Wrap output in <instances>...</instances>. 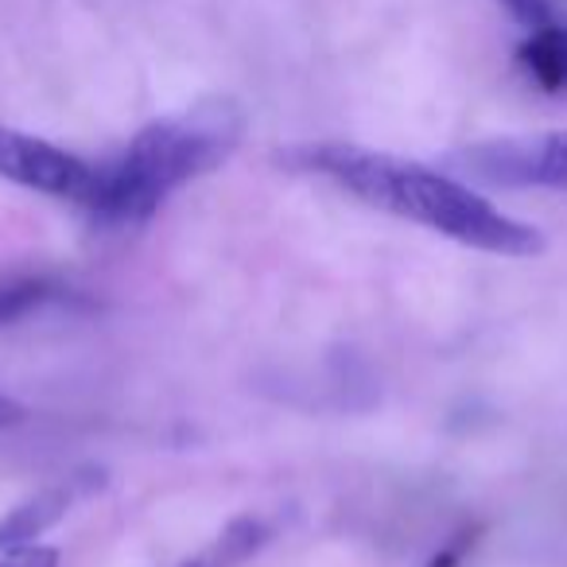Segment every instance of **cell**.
I'll return each instance as SVG.
<instances>
[{"mask_svg":"<svg viewBox=\"0 0 567 567\" xmlns=\"http://www.w3.org/2000/svg\"><path fill=\"white\" fill-rule=\"evenodd\" d=\"M280 164H288L292 172L323 175L347 195L362 198L365 206L420 221L466 249L494 252V257H540L548 245L540 229L509 218L455 175L389 156V152L354 148V144H303L284 152Z\"/></svg>","mask_w":567,"mask_h":567,"instance_id":"obj_1","label":"cell"},{"mask_svg":"<svg viewBox=\"0 0 567 567\" xmlns=\"http://www.w3.org/2000/svg\"><path fill=\"white\" fill-rule=\"evenodd\" d=\"M474 540H478V528H463L447 548H440L432 559H427V567H463V559H466V551L474 548Z\"/></svg>","mask_w":567,"mask_h":567,"instance_id":"obj_10","label":"cell"},{"mask_svg":"<svg viewBox=\"0 0 567 567\" xmlns=\"http://www.w3.org/2000/svg\"><path fill=\"white\" fill-rule=\"evenodd\" d=\"M24 404H17L12 401V396H4L0 393V432H4V427H17V424H24Z\"/></svg>","mask_w":567,"mask_h":567,"instance_id":"obj_12","label":"cell"},{"mask_svg":"<svg viewBox=\"0 0 567 567\" xmlns=\"http://www.w3.org/2000/svg\"><path fill=\"white\" fill-rule=\"evenodd\" d=\"M97 486H102V471H86V474H71L66 482H55V486L20 502L9 517H0V551H17L35 544L51 525H59L71 513V505L79 497L94 494Z\"/></svg>","mask_w":567,"mask_h":567,"instance_id":"obj_5","label":"cell"},{"mask_svg":"<svg viewBox=\"0 0 567 567\" xmlns=\"http://www.w3.org/2000/svg\"><path fill=\"white\" fill-rule=\"evenodd\" d=\"M517 66L544 94H567V20L533 28L517 48Z\"/></svg>","mask_w":567,"mask_h":567,"instance_id":"obj_6","label":"cell"},{"mask_svg":"<svg viewBox=\"0 0 567 567\" xmlns=\"http://www.w3.org/2000/svg\"><path fill=\"white\" fill-rule=\"evenodd\" d=\"M90 175H94V164H86L74 152L40 141V136L17 133V128H0V179L51 198L82 203L90 190Z\"/></svg>","mask_w":567,"mask_h":567,"instance_id":"obj_4","label":"cell"},{"mask_svg":"<svg viewBox=\"0 0 567 567\" xmlns=\"http://www.w3.org/2000/svg\"><path fill=\"white\" fill-rule=\"evenodd\" d=\"M451 164L489 187H548L567 190V133L497 136L455 152Z\"/></svg>","mask_w":567,"mask_h":567,"instance_id":"obj_3","label":"cell"},{"mask_svg":"<svg viewBox=\"0 0 567 567\" xmlns=\"http://www.w3.org/2000/svg\"><path fill=\"white\" fill-rule=\"evenodd\" d=\"M241 133L245 113L229 97H210L175 117L152 121L117 156L94 164L90 190L79 206L97 226H141L179 187L226 164Z\"/></svg>","mask_w":567,"mask_h":567,"instance_id":"obj_2","label":"cell"},{"mask_svg":"<svg viewBox=\"0 0 567 567\" xmlns=\"http://www.w3.org/2000/svg\"><path fill=\"white\" fill-rule=\"evenodd\" d=\"M71 296V288L48 280V276H9V280H0V327L20 323L51 303H66Z\"/></svg>","mask_w":567,"mask_h":567,"instance_id":"obj_7","label":"cell"},{"mask_svg":"<svg viewBox=\"0 0 567 567\" xmlns=\"http://www.w3.org/2000/svg\"><path fill=\"white\" fill-rule=\"evenodd\" d=\"M265 540H268V528L260 525L257 517H241V520H234L210 548L198 551L195 559H187V564H179V567H237V564H245L252 551L265 548Z\"/></svg>","mask_w":567,"mask_h":567,"instance_id":"obj_8","label":"cell"},{"mask_svg":"<svg viewBox=\"0 0 567 567\" xmlns=\"http://www.w3.org/2000/svg\"><path fill=\"white\" fill-rule=\"evenodd\" d=\"M0 567H59L55 548H40V544H28V548L9 551V559Z\"/></svg>","mask_w":567,"mask_h":567,"instance_id":"obj_11","label":"cell"},{"mask_svg":"<svg viewBox=\"0 0 567 567\" xmlns=\"http://www.w3.org/2000/svg\"><path fill=\"white\" fill-rule=\"evenodd\" d=\"M513 20H517L525 32L533 28H548V24H559L567 20V4L564 0H497Z\"/></svg>","mask_w":567,"mask_h":567,"instance_id":"obj_9","label":"cell"}]
</instances>
